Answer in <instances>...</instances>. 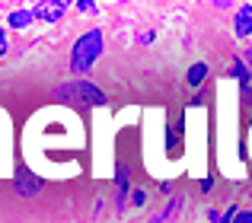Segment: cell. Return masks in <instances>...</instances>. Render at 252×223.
<instances>
[{"instance_id":"8","label":"cell","mask_w":252,"mask_h":223,"mask_svg":"<svg viewBox=\"0 0 252 223\" xmlns=\"http://www.w3.org/2000/svg\"><path fill=\"white\" fill-rule=\"evenodd\" d=\"M32 19H35V13H32V10H13L10 13V26H13V29H26Z\"/></svg>"},{"instance_id":"6","label":"cell","mask_w":252,"mask_h":223,"mask_svg":"<svg viewBox=\"0 0 252 223\" xmlns=\"http://www.w3.org/2000/svg\"><path fill=\"white\" fill-rule=\"evenodd\" d=\"M115 182H118V207H125V195H128V166L118 163V172H115Z\"/></svg>"},{"instance_id":"14","label":"cell","mask_w":252,"mask_h":223,"mask_svg":"<svg viewBox=\"0 0 252 223\" xmlns=\"http://www.w3.org/2000/svg\"><path fill=\"white\" fill-rule=\"evenodd\" d=\"M243 61H246V67H252V45H249L246 51H243Z\"/></svg>"},{"instance_id":"12","label":"cell","mask_w":252,"mask_h":223,"mask_svg":"<svg viewBox=\"0 0 252 223\" xmlns=\"http://www.w3.org/2000/svg\"><path fill=\"white\" fill-rule=\"evenodd\" d=\"M77 10H83V13H99V6L93 3V0H80V3H77Z\"/></svg>"},{"instance_id":"7","label":"cell","mask_w":252,"mask_h":223,"mask_svg":"<svg viewBox=\"0 0 252 223\" xmlns=\"http://www.w3.org/2000/svg\"><path fill=\"white\" fill-rule=\"evenodd\" d=\"M204 80H208V64H204V61L191 64V67H189V86H201Z\"/></svg>"},{"instance_id":"4","label":"cell","mask_w":252,"mask_h":223,"mask_svg":"<svg viewBox=\"0 0 252 223\" xmlns=\"http://www.w3.org/2000/svg\"><path fill=\"white\" fill-rule=\"evenodd\" d=\"M70 3H64V0H51V3H38L32 6V13H35V19H45V23H58V19L67 13Z\"/></svg>"},{"instance_id":"3","label":"cell","mask_w":252,"mask_h":223,"mask_svg":"<svg viewBox=\"0 0 252 223\" xmlns=\"http://www.w3.org/2000/svg\"><path fill=\"white\" fill-rule=\"evenodd\" d=\"M13 188H16V195H23V198H32V195L42 192V179H38V175H32L26 166H16V175H13Z\"/></svg>"},{"instance_id":"11","label":"cell","mask_w":252,"mask_h":223,"mask_svg":"<svg viewBox=\"0 0 252 223\" xmlns=\"http://www.w3.org/2000/svg\"><path fill=\"white\" fill-rule=\"evenodd\" d=\"M233 223H252V211H249V207H246V211H236Z\"/></svg>"},{"instance_id":"10","label":"cell","mask_w":252,"mask_h":223,"mask_svg":"<svg viewBox=\"0 0 252 223\" xmlns=\"http://www.w3.org/2000/svg\"><path fill=\"white\" fill-rule=\"evenodd\" d=\"M208 220L211 223H233L230 217H223V211H208Z\"/></svg>"},{"instance_id":"15","label":"cell","mask_w":252,"mask_h":223,"mask_svg":"<svg viewBox=\"0 0 252 223\" xmlns=\"http://www.w3.org/2000/svg\"><path fill=\"white\" fill-rule=\"evenodd\" d=\"M131 201H134V204H144V201H147V195H144V192H134V198H131Z\"/></svg>"},{"instance_id":"1","label":"cell","mask_w":252,"mask_h":223,"mask_svg":"<svg viewBox=\"0 0 252 223\" xmlns=\"http://www.w3.org/2000/svg\"><path fill=\"white\" fill-rule=\"evenodd\" d=\"M102 48H105L102 29H86L74 42V48H70V70H74V74H86V70L99 61Z\"/></svg>"},{"instance_id":"16","label":"cell","mask_w":252,"mask_h":223,"mask_svg":"<svg viewBox=\"0 0 252 223\" xmlns=\"http://www.w3.org/2000/svg\"><path fill=\"white\" fill-rule=\"evenodd\" d=\"M246 99H249V102H252V86H246Z\"/></svg>"},{"instance_id":"13","label":"cell","mask_w":252,"mask_h":223,"mask_svg":"<svg viewBox=\"0 0 252 223\" xmlns=\"http://www.w3.org/2000/svg\"><path fill=\"white\" fill-rule=\"evenodd\" d=\"M6 45H10V42H6V29H3V26H0V57L6 55Z\"/></svg>"},{"instance_id":"2","label":"cell","mask_w":252,"mask_h":223,"mask_svg":"<svg viewBox=\"0 0 252 223\" xmlns=\"http://www.w3.org/2000/svg\"><path fill=\"white\" fill-rule=\"evenodd\" d=\"M55 99L61 102H83V106H105V93L99 86L86 80H74V83H61L55 89Z\"/></svg>"},{"instance_id":"9","label":"cell","mask_w":252,"mask_h":223,"mask_svg":"<svg viewBox=\"0 0 252 223\" xmlns=\"http://www.w3.org/2000/svg\"><path fill=\"white\" fill-rule=\"evenodd\" d=\"M233 77L243 83V89L252 86V83H249V67H246V61H243V57H236V61H233Z\"/></svg>"},{"instance_id":"5","label":"cell","mask_w":252,"mask_h":223,"mask_svg":"<svg viewBox=\"0 0 252 223\" xmlns=\"http://www.w3.org/2000/svg\"><path fill=\"white\" fill-rule=\"evenodd\" d=\"M233 32H236V38H249L252 35V3H246V6H240V10H236Z\"/></svg>"}]
</instances>
